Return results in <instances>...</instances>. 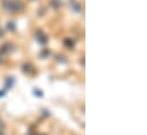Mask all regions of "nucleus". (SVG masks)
<instances>
[{"instance_id": "7ed1b4c3", "label": "nucleus", "mask_w": 147, "mask_h": 135, "mask_svg": "<svg viewBox=\"0 0 147 135\" xmlns=\"http://www.w3.org/2000/svg\"><path fill=\"white\" fill-rule=\"evenodd\" d=\"M5 94V91H0V96H3Z\"/></svg>"}, {"instance_id": "20e7f679", "label": "nucleus", "mask_w": 147, "mask_h": 135, "mask_svg": "<svg viewBox=\"0 0 147 135\" xmlns=\"http://www.w3.org/2000/svg\"><path fill=\"white\" fill-rule=\"evenodd\" d=\"M0 135H5V134H3V133H2V132H0Z\"/></svg>"}, {"instance_id": "f257e3e1", "label": "nucleus", "mask_w": 147, "mask_h": 135, "mask_svg": "<svg viewBox=\"0 0 147 135\" xmlns=\"http://www.w3.org/2000/svg\"><path fill=\"white\" fill-rule=\"evenodd\" d=\"M14 84V78L13 77H9L6 82V89H10V86Z\"/></svg>"}, {"instance_id": "f03ea898", "label": "nucleus", "mask_w": 147, "mask_h": 135, "mask_svg": "<svg viewBox=\"0 0 147 135\" xmlns=\"http://www.w3.org/2000/svg\"><path fill=\"white\" fill-rule=\"evenodd\" d=\"M33 92H34V94H38V96H39V98H41V97H42V92H41V91H38V90H34Z\"/></svg>"}]
</instances>
